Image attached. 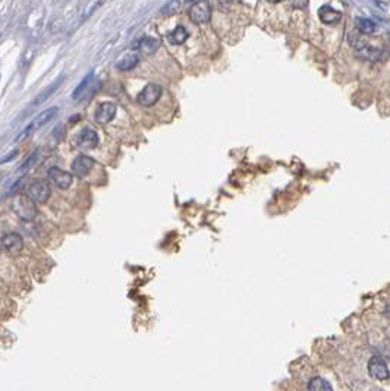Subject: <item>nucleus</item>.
<instances>
[{"label": "nucleus", "mask_w": 390, "mask_h": 391, "mask_svg": "<svg viewBox=\"0 0 390 391\" xmlns=\"http://www.w3.org/2000/svg\"><path fill=\"white\" fill-rule=\"evenodd\" d=\"M12 211L24 221H31L36 218L37 214V208H36V202L30 198L28 195L24 194H18L12 199L10 204Z\"/></svg>", "instance_id": "nucleus-1"}, {"label": "nucleus", "mask_w": 390, "mask_h": 391, "mask_svg": "<svg viewBox=\"0 0 390 391\" xmlns=\"http://www.w3.org/2000/svg\"><path fill=\"white\" fill-rule=\"evenodd\" d=\"M57 113H59V109L57 107H50V109H47V110H44V112H42L37 118L34 119L16 138H15V142H19V141H22V139H27L28 136H31L36 130H39L42 126H44L45 123H48V122H51L53 119L57 116Z\"/></svg>", "instance_id": "nucleus-2"}, {"label": "nucleus", "mask_w": 390, "mask_h": 391, "mask_svg": "<svg viewBox=\"0 0 390 391\" xmlns=\"http://www.w3.org/2000/svg\"><path fill=\"white\" fill-rule=\"evenodd\" d=\"M162 94H163V88L159 84H153L151 82V84H147L142 88V91L138 94L136 101L142 107H151V106H154L160 100Z\"/></svg>", "instance_id": "nucleus-3"}, {"label": "nucleus", "mask_w": 390, "mask_h": 391, "mask_svg": "<svg viewBox=\"0 0 390 391\" xmlns=\"http://www.w3.org/2000/svg\"><path fill=\"white\" fill-rule=\"evenodd\" d=\"M189 19L200 25V24H206L212 19V6L207 0H200L197 3L192 4V7L189 9Z\"/></svg>", "instance_id": "nucleus-4"}, {"label": "nucleus", "mask_w": 390, "mask_h": 391, "mask_svg": "<svg viewBox=\"0 0 390 391\" xmlns=\"http://www.w3.org/2000/svg\"><path fill=\"white\" fill-rule=\"evenodd\" d=\"M50 194H51L50 183L47 180H43V179L42 180H36L28 188V196L36 204H44V202H47V199L50 198Z\"/></svg>", "instance_id": "nucleus-5"}, {"label": "nucleus", "mask_w": 390, "mask_h": 391, "mask_svg": "<svg viewBox=\"0 0 390 391\" xmlns=\"http://www.w3.org/2000/svg\"><path fill=\"white\" fill-rule=\"evenodd\" d=\"M368 372L373 378L376 380H380V381H385L390 377L389 368L386 365V362L379 357V356H373L368 362Z\"/></svg>", "instance_id": "nucleus-6"}, {"label": "nucleus", "mask_w": 390, "mask_h": 391, "mask_svg": "<svg viewBox=\"0 0 390 391\" xmlns=\"http://www.w3.org/2000/svg\"><path fill=\"white\" fill-rule=\"evenodd\" d=\"M48 179L59 188V189H68L71 188L74 182V176L59 167H51L48 170Z\"/></svg>", "instance_id": "nucleus-7"}, {"label": "nucleus", "mask_w": 390, "mask_h": 391, "mask_svg": "<svg viewBox=\"0 0 390 391\" xmlns=\"http://www.w3.org/2000/svg\"><path fill=\"white\" fill-rule=\"evenodd\" d=\"M77 144L83 150H91V148L97 147L98 136H97L95 130H92L89 128H84L83 130H80V133L77 135Z\"/></svg>", "instance_id": "nucleus-8"}, {"label": "nucleus", "mask_w": 390, "mask_h": 391, "mask_svg": "<svg viewBox=\"0 0 390 391\" xmlns=\"http://www.w3.org/2000/svg\"><path fill=\"white\" fill-rule=\"evenodd\" d=\"M94 160L92 158H89V157L87 156H78L75 160H74V163H72V172H74V174L75 176H78V177H84V176H87L88 173L92 170V167H94Z\"/></svg>", "instance_id": "nucleus-9"}, {"label": "nucleus", "mask_w": 390, "mask_h": 391, "mask_svg": "<svg viewBox=\"0 0 390 391\" xmlns=\"http://www.w3.org/2000/svg\"><path fill=\"white\" fill-rule=\"evenodd\" d=\"M3 248L6 249L7 254H19L24 248V239L22 236L18 235V233H7V235L3 236Z\"/></svg>", "instance_id": "nucleus-10"}, {"label": "nucleus", "mask_w": 390, "mask_h": 391, "mask_svg": "<svg viewBox=\"0 0 390 391\" xmlns=\"http://www.w3.org/2000/svg\"><path fill=\"white\" fill-rule=\"evenodd\" d=\"M115 115H116V106H115L113 103H101V104L97 107L94 118H95V120H97L98 123L106 125V123H109L110 120H113Z\"/></svg>", "instance_id": "nucleus-11"}, {"label": "nucleus", "mask_w": 390, "mask_h": 391, "mask_svg": "<svg viewBox=\"0 0 390 391\" xmlns=\"http://www.w3.org/2000/svg\"><path fill=\"white\" fill-rule=\"evenodd\" d=\"M318 18L323 24H327V25H336L341 22L342 19V13L335 10L332 6H321L318 9Z\"/></svg>", "instance_id": "nucleus-12"}, {"label": "nucleus", "mask_w": 390, "mask_h": 391, "mask_svg": "<svg viewBox=\"0 0 390 391\" xmlns=\"http://www.w3.org/2000/svg\"><path fill=\"white\" fill-rule=\"evenodd\" d=\"M159 47H160L159 40L153 39V37H144V39H141L133 44V48L139 50L144 54H153Z\"/></svg>", "instance_id": "nucleus-13"}, {"label": "nucleus", "mask_w": 390, "mask_h": 391, "mask_svg": "<svg viewBox=\"0 0 390 391\" xmlns=\"http://www.w3.org/2000/svg\"><path fill=\"white\" fill-rule=\"evenodd\" d=\"M356 56L368 62H380L385 59V53L374 47H365L362 50H356Z\"/></svg>", "instance_id": "nucleus-14"}, {"label": "nucleus", "mask_w": 390, "mask_h": 391, "mask_svg": "<svg viewBox=\"0 0 390 391\" xmlns=\"http://www.w3.org/2000/svg\"><path fill=\"white\" fill-rule=\"evenodd\" d=\"M139 62V57L138 54H128L125 57H122L118 63H116V68L122 72H128V71H132Z\"/></svg>", "instance_id": "nucleus-15"}, {"label": "nucleus", "mask_w": 390, "mask_h": 391, "mask_svg": "<svg viewBox=\"0 0 390 391\" xmlns=\"http://www.w3.org/2000/svg\"><path fill=\"white\" fill-rule=\"evenodd\" d=\"M355 27L359 33L365 34V36H370L376 31V24L371 21V19H367V18H356L355 19Z\"/></svg>", "instance_id": "nucleus-16"}, {"label": "nucleus", "mask_w": 390, "mask_h": 391, "mask_svg": "<svg viewBox=\"0 0 390 391\" xmlns=\"http://www.w3.org/2000/svg\"><path fill=\"white\" fill-rule=\"evenodd\" d=\"M168 39L174 45H180V44H183L188 40V31L182 25H177L173 31L168 36Z\"/></svg>", "instance_id": "nucleus-17"}, {"label": "nucleus", "mask_w": 390, "mask_h": 391, "mask_svg": "<svg viewBox=\"0 0 390 391\" xmlns=\"http://www.w3.org/2000/svg\"><path fill=\"white\" fill-rule=\"evenodd\" d=\"M365 34H362V33H350L349 34V37H347V40H349V44L352 45V47H355L356 50H362V48H365L367 47V44H368V41H367V39L364 37Z\"/></svg>", "instance_id": "nucleus-18"}, {"label": "nucleus", "mask_w": 390, "mask_h": 391, "mask_svg": "<svg viewBox=\"0 0 390 391\" xmlns=\"http://www.w3.org/2000/svg\"><path fill=\"white\" fill-rule=\"evenodd\" d=\"M308 391H332V386L326 380L315 377L308 383Z\"/></svg>", "instance_id": "nucleus-19"}, {"label": "nucleus", "mask_w": 390, "mask_h": 391, "mask_svg": "<svg viewBox=\"0 0 390 391\" xmlns=\"http://www.w3.org/2000/svg\"><path fill=\"white\" fill-rule=\"evenodd\" d=\"M180 9V0H169L160 10L163 16H172Z\"/></svg>", "instance_id": "nucleus-20"}, {"label": "nucleus", "mask_w": 390, "mask_h": 391, "mask_svg": "<svg viewBox=\"0 0 390 391\" xmlns=\"http://www.w3.org/2000/svg\"><path fill=\"white\" fill-rule=\"evenodd\" d=\"M91 79H92V74H89V75H87L86 78H84V81L75 88V91H74V100H80L83 95H84V92L87 91V88L89 87V84H91Z\"/></svg>", "instance_id": "nucleus-21"}, {"label": "nucleus", "mask_w": 390, "mask_h": 391, "mask_svg": "<svg viewBox=\"0 0 390 391\" xmlns=\"http://www.w3.org/2000/svg\"><path fill=\"white\" fill-rule=\"evenodd\" d=\"M37 157H39V150L37 151H34L31 156L28 157L27 160H25V163L19 167V173H27L34 164H36V161H37Z\"/></svg>", "instance_id": "nucleus-22"}, {"label": "nucleus", "mask_w": 390, "mask_h": 391, "mask_svg": "<svg viewBox=\"0 0 390 391\" xmlns=\"http://www.w3.org/2000/svg\"><path fill=\"white\" fill-rule=\"evenodd\" d=\"M59 84H60V82H59V81H56V82H54V84H53L51 87H48V88H47L45 91H43V92H42V94H40V95L37 97V100L34 101V106H37V104L43 103L44 100H45V98H47V97H48V95H50V94H51V92H53V91L56 89V88H57V85H59Z\"/></svg>", "instance_id": "nucleus-23"}, {"label": "nucleus", "mask_w": 390, "mask_h": 391, "mask_svg": "<svg viewBox=\"0 0 390 391\" xmlns=\"http://www.w3.org/2000/svg\"><path fill=\"white\" fill-rule=\"evenodd\" d=\"M16 154H18V150H15V151H13V153H12V154H10V156L4 157V158H3V160H1V163H6V161H7V160H10V158H13V157L16 156Z\"/></svg>", "instance_id": "nucleus-24"}, {"label": "nucleus", "mask_w": 390, "mask_h": 391, "mask_svg": "<svg viewBox=\"0 0 390 391\" xmlns=\"http://www.w3.org/2000/svg\"><path fill=\"white\" fill-rule=\"evenodd\" d=\"M267 1H270V3H279V1H283V0H267Z\"/></svg>", "instance_id": "nucleus-25"}, {"label": "nucleus", "mask_w": 390, "mask_h": 391, "mask_svg": "<svg viewBox=\"0 0 390 391\" xmlns=\"http://www.w3.org/2000/svg\"><path fill=\"white\" fill-rule=\"evenodd\" d=\"M388 315H389V316H390V305H389V306H388Z\"/></svg>", "instance_id": "nucleus-26"}, {"label": "nucleus", "mask_w": 390, "mask_h": 391, "mask_svg": "<svg viewBox=\"0 0 390 391\" xmlns=\"http://www.w3.org/2000/svg\"><path fill=\"white\" fill-rule=\"evenodd\" d=\"M185 1H186V3H192L194 0H185Z\"/></svg>", "instance_id": "nucleus-27"}, {"label": "nucleus", "mask_w": 390, "mask_h": 391, "mask_svg": "<svg viewBox=\"0 0 390 391\" xmlns=\"http://www.w3.org/2000/svg\"><path fill=\"white\" fill-rule=\"evenodd\" d=\"M389 39H390V34H389Z\"/></svg>", "instance_id": "nucleus-28"}]
</instances>
